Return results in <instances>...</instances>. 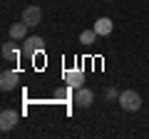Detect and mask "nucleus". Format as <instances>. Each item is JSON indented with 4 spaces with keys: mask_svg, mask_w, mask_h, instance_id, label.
Instances as JSON below:
<instances>
[{
    "mask_svg": "<svg viewBox=\"0 0 149 139\" xmlns=\"http://www.w3.org/2000/svg\"><path fill=\"white\" fill-rule=\"evenodd\" d=\"M3 60H8V62H17V57H20V50L15 47V42H3Z\"/></svg>",
    "mask_w": 149,
    "mask_h": 139,
    "instance_id": "8",
    "label": "nucleus"
},
{
    "mask_svg": "<svg viewBox=\"0 0 149 139\" xmlns=\"http://www.w3.org/2000/svg\"><path fill=\"white\" fill-rule=\"evenodd\" d=\"M119 107L127 109V112H137V109L142 107V97L134 90H124L122 95H119Z\"/></svg>",
    "mask_w": 149,
    "mask_h": 139,
    "instance_id": "1",
    "label": "nucleus"
},
{
    "mask_svg": "<svg viewBox=\"0 0 149 139\" xmlns=\"http://www.w3.org/2000/svg\"><path fill=\"white\" fill-rule=\"evenodd\" d=\"M92 102H95V95H92V90H87V87H80V90L74 92V104H77V107L87 109Z\"/></svg>",
    "mask_w": 149,
    "mask_h": 139,
    "instance_id": "6",
    "label": "nucleus"
},
{
    "mask_svg": "<svg viewBox=\"0 0 149 139\" xmlns=\"http://www.w3.org/2000/svg\"><path fill=\"white\" fill-rule=\"evenodd\" d=\"M17 82H20V75H17V70H3V75H0V90H3V92L15 90Z\"/></svg>",
    "mask_w": 149,
    "mask_h": 139,
    "instance_id": "2",
    "label": "nucleus"
},
{
    "mask_svg": "<svg viewBox=\"0 0 149 139\" xmlns=\"http://www.w3.org/2000/svg\"><path fill=\"white\" fill-rule=\"evenodd\" d=\"M65 82H67V87H72V90H80V87L85 85L82 70H67V72H65Z\"/></svg>",
    "mask_w": 149,
    "mask_h": 139,
    "instance_id": "7",
    "label": "nucleus"
},
{
    "mask_svg": "<svg viewBox=\"0 0 149 139\" xmlns=\"http://www.w3.org/2000/svg\"><path fill=\"white\" fill-rule=\"evenodd\" d=\"M119 95H122V92L112 90V87H107V90H104V97H107V99H114V97H117V99H119Z\"/></svg>",
    "mask_w": 149,
    "mask_h": 139,
    "instance_id": "12",
    "label": "nucleus"
},
{
    "mask_svg": "<svg viewBox=\"0 0 149 139\" xmlns=\"http://www.w3.org/2000/svg\"><path fill=\"white\" fill-rule=\"evenodd\" d=\"M22 20H25L30 27L40 25V20H42V10H40L37 5H27L25 10H22Z\"/></svg>",
    "mask_w": 149,
    "mask_h": 139,
    "instance_id": "5",
    "label": "nucleus"
},
{
    "mask_svg": "<svg viewBox=\"0 0 149 139\" xmlns=\"http://www.w3.org/2000/svg\"><path fill=\"white\" fill-rule=\"evenodd\" d=\"M45 47V40L42 38H37V35H32V38L25 40V45H22V52L27 55V57H35V52H42Z\"/></svg>",
    "mask_w": 149,
    "mask_h": 139,
    "instance_id": "4",
    "label": "nucleus"
},
{
    "mask_svg": "<svg viewBox=\"0 0 149 139\" xmlns=\"http://www.w3.org/2000/svg\"><path fill=\"white\" fill-rule=\"evenodd\" d=\"M97 38H100V35H97L95 27H92V30H82V32H80V42H82V45H95Z\"/></svg>",
    "mask_w": 149,
    "mask_h": 139,
    "instance_id": "11",
    "label": "nucleus"
},
{
    "mask_svg": "<svg viewBox=\"0 0 149 139\" xmlns=\"http://www.w3.org/2000/svg\"><path fill=\"white\" fill-rule=\"evenodd\" d=\"M27 27H30V25H27L25 20H22V22H13L8 32H10V38H13V40H22V38L27 35Z\"/></svg>",
    "mask_w": 149,
    "mask_h": 139,
    "instance_id": "9",
    "label": "nucleus"
},
{
    "mask_svg": "<svg viewBox=\"0 0 149 139\" xmlns=\"http://www.w3.org/2000/svg\"><path fill=\"white\" fill-rule=\"evenodd\" d=\"M17 119H20V114H17L15 109H3V112H0V129H3V132H10L17 124Z\"/></svg>",
    "mask_w": 149,
    "mask_h": 139,
    "instance_id": "3",
    "label": "nucleus"
},
{
    "mask_svg": "<svg viewBox=\"0 0 149 139\" xmlns=\"http://www.w3.org/2000/svg\"><path fill=\"white\" fill-rule=\"evenodd\" d=\"M95 30H97V35H100V38L109 35V32H112V20H109V17H100V20L95 22Z\"/></svg>",
    "mask_w": 149,
    "mask_h": 139,
    "instance_id": "10",
    "label": "nucleus"
}]
</instances>
